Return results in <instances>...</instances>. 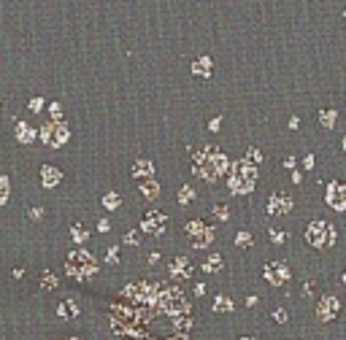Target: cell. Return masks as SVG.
Listing matches in <instances>:
<instances>
[{
  "mask_svg": "<svg viewBox=\"0 0 346 340\" xmlns=\"http://www.w3.org/2000/svg\"><path fill=\"white\" fill-rule=\"evenodd\" d=\"M227 168H230L227 157L219 152V149H214V146L200 149V152L195 154V160H192V170L198 173L200 178H206V181H217L219 176H225V173H227Z\"/></svg>",
  "mask_w": 346,
  "mask_h": 340,
  "instance_id": "1",
  "label": "cell"
},
{
  "mask_svg": "<svg viewBox=\"0 0 346 340\" xmlns=\"http://www.w3.org/2000/svg\"><path fill=\"white\" fill-rule=\"evenodd\" d=\"M257 168L246 160L235 162L233 165V176H230V192L235 195H249L251 189H254V181H257Z\"/></svg>",
  "mask_w": 346,
  "mask_h": 340,
  "instance_id": "2",
  "label": "cell"
},
{
  "mask_svg": "<svg viewBox=\"0 0 346 340\" xmlns=\"http://www.w3.org/2000/svg\"><path fill=\"white\" fill-rule=\"evenodd\" d=\"M306 240H309L311 246H317V249L333 246V243H335V227L327 224V221H322V219L311 221L309 230H306Z\"/></svg>",
  "mask_w": 346,
  "mask_h": 340,
  "instance_id": "3",
  "label": "cell"
},
{
  "mask_svg": "<svg viewBox=\"0 0 346 340\" xmlns=\"http://www.w3.org/2000/svg\"><path fill=\"white\" fill-rule=\"evenodd\" d=\"M95 270H98V262H95V257L87 254V251H76V254L68 257V273L73 275V278L84 281V278H90V275H95Z\"/></svg>",
  "mask_w": 346,
  "mask_h": 340,
  "instance_id": "4",
  "label": "cell"
},
{
  "mask_svg": "<svg viewBox=\"0 0 346 340\" xmlns=\"http://www.w3.org/2000/svg\"><path fill=\"white\" fill-rule=\"evenodd\" d=\"M187 235H190L195 249H206L208 243L214 240V230H211L208 224H203V221H190V224H187Z\"/></svg>",
  "mask_w": 346,
  "mask_h": 340,
  "instance_id": "5",
  "label": "cell"
},
{
  "mask_svg": "<svg viewBox=\"0 0 346 340\" xmlns=\"http://www.w3.org/2000/svg\"><path fill=\"white\" fill-rule=\"evenodd\" d=\"M41 138H44V143L46 146H62V143H65V140H68V127H65V124H46V127L41 130Z\"/></svg>",
  "mask_w": 346,
  "mask_h": 340,
  "instance_id": "6",
  "label": "cell"
},
{
  "mask_svg": "<svg viewBox=\"0 0 346 340\" xmlns=\"http://www.w3.org/2000/svg\"><path fill=\"white\" fill-rule=\"evenodd\" d=\"M165 227H168V221H165V216H162V213H157V211H149L146 216L141 219V230L154 235V238H160V235L165 232Z\"/></svg>",
  "mask_w": 346,
  "mask_h": 340,
  "instance_id": "7",
  "label": "cell"
},
{
  "mask_svg": "<svg viewBox=\"0 0 346 340\" xmlns=\"http://www.w3.org/2000/svg\"><path fill=\"white\" fill-rule=\"evenodd\" d=\"M265 281L271 283V286H281V283H287L289 281V267L287 265H281V262H268L265 265Z\"/></svg>",
  "mask_w": 346,
  "mask_h": 340,
  "instance_id": "8",
  "label": "cell"
},
{
  "mask_svg": "<svg viewBox=\"0 0 346 340\" xmlns=\"http://www.w3.org/2000/svg\"><path fill=\"white\" fill-rule=\"evenodd\" d=\"M327 205L335 211H346V184L333 181V184L327 186Z\"/></svg>",
  "mask_w": 346,
  "mask_h": 340,
  "instance_id": "9",
  "label": "cell"
},
{
  "mask_svg": "<svg viewBox=\"0 0 346 340\" xmlns=\"http://www.w3.org/2000/svg\"><path fill=\"white\" fill-rule=\"evenodd\" d=\"M168 270L173 275V281H187V278H192V273H195V262H190L187 257H176Z\"/></svg>",
  "mask_w": 346,
  "mask_h": 340,
  "instance_id": "10",
  "label": "cell"
},
{
  "mask_svg": "<svg viewBox=\"0 0 346 340\" xmlns=\"http://www.w3.org/2000/svg\"><path fill=\"white\" fill-rule=\"evenodd\" d=\"M338 311H341L338 297H322L319 308H317V316H319V321H330V319H335V316H338Z\"/></svg>",
  "mask_w": 346,
  "mask_h": 340,
  "instance_id": "11",
  "label": "cell"
},
{
  "mask_svg": "<svg viewBox=\"0 0 346 340\" xmlns=\"http://www.w3.org/2000/svg\"><path fill=\"white\" fill-rule=\"evenodd\" d=\"M268 211L273 216H279V213H289L292 211V197L289 195H273L271 203H268Z\"/></svg>",
  "mask_w": 346,
  "mask_h": 340,
  "instance_id": "12",
  "label": "cell"
},
{
  "mask_svg": "<svg viewBox=\"0 0 346 340\" xmlns=\"http://www.w3.org/2000/svg\"><path fill=\"white\" fill-rule=\"evenodd\" d=\"M133 176H138V178H149V176H154V165L149 162V160H138L136 165H133Z\"/></svg>",
  "mask_w": 346,
  "mask_h": 340,
  "instance_id": "13",
  "label": "cell"
},
{
  "mask_svg": "<svg viewBox=\"0 0 346 340\" xmlns=\"http://www.w3.org/2000/svg\"><path fill=\"white\" fill-rule=\"evenodd\" d=\"M192 73H198V76H203V78H208V76H211V60H208V57L195 60V62H192Z\"/></svg>",
  "mask_w": 346,
  "mask_h": 340,
  "instance_id": "14",
  "label": "cell"
},
{
  "mask_svg": "<svg viewBox=\"0 0 346 340\" xmlns=\"http://www.w3.org/2000/svg\"><path fill=\"white\" fill-rule=\"evenodd\" d=\"M203 270H206V273H219V270H222V257L211 254L206 262H203Z\"/></svg>",
  "mask_w": 346,
  "mask_h": 340,
  "instance_id": "15",
  "label": "cell"
},
{
  "mask_svg": "<svg viewBox=\"0 0 346 340\" xmlns=\"http://www.w3.org/2000/svg\"><path fill=\"white\" fill-rule=\"evenodd\" d=\"M214 311H217V313H230V311H233V300L225 297V295H219V297L214 300Z\"/></svg>",
  "mask_w": 346,
  "mask_h": 340,
  "instance_id": "16",
  "label": "cell"
},
{
  "mask_svg": "<svg viewBox=\"0 0 346 340\" xmlns=\"http://www.w3.org/2000/svg\"><path fill=\"white\" fill-rule=\"evenodd\" d=\"M60 184V170L57 168H44V186H57Z\"/></svg>",
  "mask_w": 346,
  "mask_h": 340,
  "instance_id": "17",
  "label": "cell"
},
{
  "mask_svg": "<svg viewBox=\"0 0 346 340\" xmlns=\"http://www.w3.org/2000/svg\"><path fill=\"white\" fill-rule=\"evenodd\" d=\"M17 130H19V132H17V138L22 140V143H30V140H33V138H35V132H33V130H30V127H27V124H25V122H22V124H19V127H17Z\"/></svg>",
  "mask_w": 346,
  "mask_h": 340,
  "instance_id": "18",
  "label": "cell"
},
{
  "mask_svg": "<svg viewBox=\"0 0 346 340\" xmlns=\"http://www.w3.org/2000/svg\"><path fill=\"white\" fill-rule=\"evenodd\" d=\"M141 189H144V195L149 197V200H154L157 192H160V186H157L154 181H144V186H141Z\"/></svg>",
  "mask_w": 346,
  "mask_h": 340,
  "instance_id": "19",
  "label": "cell"
},
{
  "mask_svg": "<svg viewBox=\"0 0 346 340\" xmlns=\"http://www.w3.org/2000/svg\"><path fill=\"white\" fill-rule=\"evenodd\" d=\"M214 216L219 221H227V219H230V208H227L225 203H219V205H214Z\"/></svg>",
  "mask_w": 346,
  "mask_h": 340,
  "instance_id": "20",
  "label": "cell"
},
{
  "mask_svg": "<svg viewBox=\"0 0 346 340\" xmlns=\"http://www.w3.org/2000/svg\"><path fill=\"white\" fill-rule=\"evenodd\" d=\"M319 122L322 124H325V127H333V124H335V111H322V114H319Z\"/></svg>",
  "mask_w": 346,
  "mask_h": 340,
  "instance_id": "21",
  "label": "cell"
},
{
  "mask_svg": "<svg viewBox=\"0 0 346 340\" xmlns=\"http://www.w3.org/2000/svg\"><path fill=\"white\" fill-rule=\"evenodd\" d=\"M103 205H106V208H119V195H106L103 197Z\"/></svg>",
  "mask_w": 346,
  "mask_h": 340,
  "instance_id": "22",
  "label": "cell"
},
{
  "mask_svg": "<svg viewBox=\"0 0 346 340\" xmlns=\"http://www.w3.org/2000/svg\"><path fill=\"white\" fill-rule=\"evenodd\" d=\"M192 195H195V192H192V186H190V184L182 186V192H179V203H190V200H192Z\"/></svg>",
  "mask_w": 346,
  "mask_h": 340,
  "instance_id": "23",
  "label": "cell"
},
{
  "mask_svg": "<svg viewBox=\"0 0 346 340\" xmlns=\"http://www.w3.org/2000/svg\"><path fill=\"white\" fill-rule=\"evenodd\" d=\"M246 162H251V165H254V168H257V165L263 162V154H260L257 149H249V157H246Z\"/></svg>",
  "mask_w": 346,
  "mask_h": 340,
  "instance_id": "24",
  "label": "cell"
},
{
  "mask_svg": "<svg viewBox=\"0 0 346 340\" xmlns=\"http://www.w3.org/2000/svg\"><path fill=\"white\" fill-rule=\"evenodd\" d=\"M6 197H9V181L0 176V203H6Z\"/></svg>",
  "mask_w": 346,
  "mask_h": 340,
  "instance_id": "25",
  "label": "cell"
},
{
  "mask_svg": "<svg viewBox=\"0 0 346 340\" xmlns=\"http://www.w3.org/2000/svg\"><path fill=\"white\" fill-rule=\"evenodd\" d=\"M235 243H238V246H251V235H249V232H238Z\"/></svg>",
  "mask_w": 346,
  "mask_h": 340,
  "instance_id": "26",
  "label": "cell"
},
{
  "mask_svg": "<svg viewBox=\"0 0 346 340\" xmlns=\"http://www.w3.org/2000/svg\"><path fill=\"white\" fill-rule=\"evenodd\" d=\"M73 238H76V243L87 240V230H84V227H73Z\"/></svg>",
  "mask_w": 346,
  "mask_h": 340,
  "instance_id": "27",
  "label": "cell"
},
{
  "mask_svg": "<svg viewBox=\"0 0 346 340\" xmlns=\"http://www.w3.org/2000/svg\"><path fill=\"white\" fill-rule=\"evenodd\" d=\"M271 240H273V243H284V240H287V235H284V232H279V230H271Z\"/></svg>",
  "mask_w": 346,
  "mask_h": 340,
  "instance_id": "28",
  "label": "cell"
},
{
  "mask_svg": "<svg viewBox=\"0 0 346 340\" xmlns=\"http://www.w3.org/2000/svg\"><path fill=\"white\" fill-rule=\"evenodd\" d=\"M124 243H127V246H136V232H127V235H124Z\"/></svg>",
  "mask_w": 346,
  "mask_h": 340,
  "instance_id": "29",
  "label": "cell"
},
{
  "mask_svg": "<svg viewBox=\"0 0 346 340\" xmlns=\"http://www.w3.org/2000/svg\"><path fill=\"white\" fill-rule=\"evenodd\" d=\"M273 319H276V321H281V324H284V321H287V311H276V313H273Z\"/></svg>",
  "mask_w": 346,
  "mask_h": 340,
  "instance_id": "30",
  "label": "cell"
},
{
  "mask_svg": "<svg viewBox=\"0 0 346 340\" xmlns=\"http://www.w3.org/2000/svg\"><path fill=\"white\" fill-rule=\"evenodd\" d=\"M219 124H222V119H219V116H217V119H211V122H208V127L217 132V130H219Z\"/></svg>",
  "mask_w": 346,
  "mask_h": 340,
  "instance_id": "31",
  "label": "cell"
},
{
  "mask_svg": "<svg viewBox=\"0 0 346 340\" xmlns=\"http://www.w3.org/2000/svg\"><path fill=\"white\" fill-rule=\"evenodd\" d=\"M52 116H54V119H60V106H57V103L52 106Z\"/></svg>",
  "mask_w": 346,
  "mask_h": 340,
  "instance_id": "32",
  "label": "cell"
},
{
  "mask_svg": "<svg viewBox=\"0 0 346 340\" xmlns=\"http://www.w3.org/2000/svg\"><path fill=\"white\" fill-rule=\"evenodd\" d=\"M241 340H254V337H241Z\"/></svg>",
  "mask_w": 346,
  "mask_h": 340,
  "instance_id": "33",
  "label": "cell"
},
{
  "mask_svg": "<svg viewBox=\"0 0 346 340\" xmlns=\"http://www.w3.org/2000/svg\"><path fill=\"white\" fill-rule=\"evenodd\" d=\"M343 149H346V138H343Z\"/></svg>",
  "mask_w": 346,
  "mask_h": 340,
  "instance_id": "34",
  "label": "cell"
}]
</instances>
